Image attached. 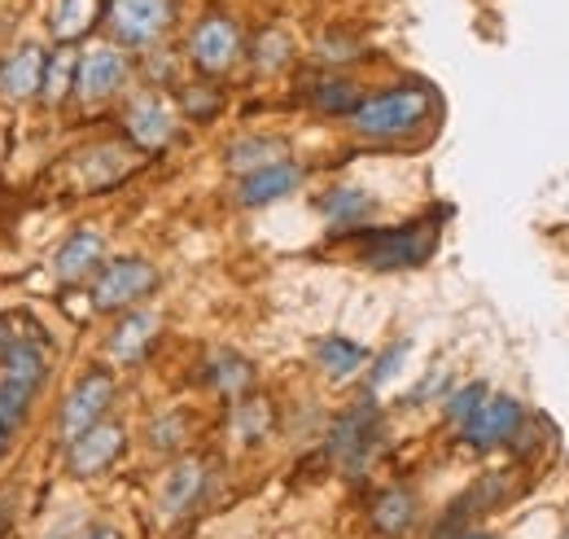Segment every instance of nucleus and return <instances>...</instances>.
Returning a JSON list of instances; mask_svg holds the SVG:
<instances>
[{"mask_svg":"<svg viewBox=\"0 0 569 539\" xmlns=\"http://www.w3.org/2000/svg\"><path fill=\"white\" fill-rule=\"evenodd\" d=\"M53 356H57V343L40 316L22 307L0 312V457L9 452L35 395L44 391Z\"/></svg>","mask_w":569,"mask_h":539,"instance_id":"obj_1","label":"nucleus"},{"mask_svg":"<svg viewBox=\"0 0 569 539\" xmlns=\"http://www.w3.org/2000/svg\"><path fill=\"white\" fill-rule=\"evenodd\" d=\"M434 105H438V97L425 83H408V88H390L372 101H359L346 119L368 141H399V136L416 132L434 114Z\"/></svg>","mask_w":569,"mask_h":539,"instance_id":"obj_2","label":"nucleus"},{"mask_svg":"<svg viewBox=\"0 0 569 539\" xmlns=\"http://www.w3.org/2000/svg\"><path fill=\"white\" fill-rule=\"evenodd\" d=\"M438 246V224L434 220H416L403 228H368L359 233V259L368 268L381 272H399V268H421Z\"/></svg>","mask_w":569,"mask_h":539,"instance_id":"obj_3","label":"nucleus"},{"mask_svg":"<svg viewBox=\"0 0 569 539\" xmlns=\"http://www.w3.org/2000/svg\"><path fill=\"white\" fill-rule=\"evenodd\" d=\"M381 443V417H377V404L364 395L350 413H342L328 430V457L346 470V474H364V465L372 461Z\"/></svg>","mask_w":569,"mask_h":539,"instance_id":"obj_4","label":"nucleus"},{"mask_svg":"<svg viewBox=\"0 0 569 539\" xmlns=\"http://www.w3.org/2000/svg\"><path fill=\"white\" fill-rule=\"evenodd\" d=\"M154 285H158V268L149 259H136V255L110 259L101 268L97 285H92V307L97 312H123V307L141 303L145 294H154Z\"/></svg>","mask_w":569,"mask_h":539,"instance_id":"obj_5","label":"nucleus"},{"mask_svg":"<svg viewBox=\"0 0 569 539\" xmlns=\"http://www.w3.org/2000/svg\"><path fill=\"white\" fill-rule=\"evenodd\" d=\"M110 400H114V378H110L105 369L83 373V378L75 382V391L66 395V408H62V439L75 443L79 435H88V430L105 417Z\"/></svg>","mask_w":569,"mask_h":539,"instance_id":"obj_6","label":"nucleus"},{"mask_svg":"<svg viewBox=\"0 0 569 539\" xmlns=\"http://www.w3.org/2000/svg\"><path fill=\"white\" fill-rule=\"evenodd\" d=\"M176 18V0H110V26L123 44H154Z\"/></svg>","mask_w":569,"mask_h":539,"instance_id":"obj_7","label":"nucleus"},{"mask_svg":"<svg viewBox=\"0 0 569 539\" xmlns=\"http://www.w3.org/2000/svg\"><path fill=\"white\" fill-rule=\"evenodd\" d=\"M522 422H526V413L513 395H487L482 408L465 422V443L469 448H500L522 430Z\"/></svg>","mask_w":569,"mask_h":539,"instance_id":"obj_8","label":"nucleus"},{"mask_svg":"<svg viewBox=\"0 0 569 539\" xmlns=\"http://www.w3.org/2000/svg\"><path fill=\"white\" fill-rule=\"evenodd\" d=\"M123 443H127V430H123V426L97 422L88 435H79L75 443H66V465H70V474H79V479L105 474V470L119 461Z\"/></svg>","mask_w":569,"mask_h":539,"instance_id":"obj_9","label":"nucleus"},{"mask_svg":"<svg viewBox=\"0 0 569 539\" xmlns=\"http://www.w3.org/2000/svg\"><path fill=\"white\" fill-rule=\"evenodd\" d=\"M189 53H193V61L207 70V75H220V70H228L233 61H237V53H242V31H237V22L233 18H202L198 22V31H193V40H189Z\"/></svg>","mask_w":569,"mask_h":539,"instance_id":"obj_10","label":"nucleus"},{"mask_svg":"<svg viewBox=\"0 0 569 539\" xmlns=\"http://www.w3.org/2000/svg\"><path fill=\"white\" fill-rule=\"evenodd\" d=\"M123 83H127V61H123V53H114V48H92V53H83L79 66H75V92H79L83 101H105V97H114Z\"/></svg>","mask_w":569,"mask_h":539,"instance_id":"obj_11","label":"nucleus"},{"mask_svg":"<svg viewBox=\"0 0 569 539\" xmlns=\"http://www.w3.org/2000/svg\"><path fill=\"white\" fill-rule=\"evenodd\" d=\"M44 66H48L44 48L22 44V48H18L13 57H4V66H0V97H4V101H26V97H35V92L44 88Z\"/></svg>","mask_w":569,"mask_h":539,"instance_id":"obj_12","label":"nucleus"},{"mask_svg":"<svg viewBox=\"0 0 569 539\" xmlns=\"http://www.w3.org/2000/svg\"><path fill=\"white\" fill-rule=\"evenodd\" d=\"M101 255H105L101 233L79 228V233H70V237L62 242V250L53 255V277H57V281H66V285H75V281H83V277L101 263Z\"/></svg>","mask_w":569,"mask_h":539,"instance_id":"obj_13","label":"nucleus"},{"mask_svg":"<svg viewBox=\"0 0 569 539\" xmlns=\"http://www.w3.org/2000/svg\"><path fill=\"white\" fill-rule=\"evenodd\" d=\"M127 132H132V141H136L141 149H163V145L171 141V132H176V114H171L167 101L141 97V101H132V110H127Z\"/></svg>","mask_w":569,"mask_h":539,"instance_id":"obj_14","label":"nucleus"},{"mask_svg":"<svg viewBox=\"0 0 569 539\" xmlns=\"http://www.w3.org/2000/svg\"><path fill=\"white\" fill-rule=\"evenodd\" d=\"M298 180H302L298 162L281 158V162H272V167L250 171V176L242 180L237 198H242V206H268V202H281L284 193H293V189H298Z\"/></svg>","mask_w":569,"mask_h":539,"instance_id":"obj_15","label":"nucleus"},{"mask_svg":"<svg viewBox=\"0 0 569 539\" xmlns=\"http://www.w3.org/2000/svg\"><path fill=\"white\" fill-rule=\"evenodd\" d=\"M202 492H207V465H202V461H180V465L167 474L163 496H158L163 518H180V514H189V509L202 501Z\"/></svg>","mask_w":569,"mask_h":539,"instance_id":"obj_16","label":"nucleus"},{"mask_svg":"<svg viewBox=\"0 0 569 539\" xmlns=\"http://www.w3.org/2000/svg\"><path fill=\"white\" fill-rule=\"evenodd\" d=\"M158 316L154 312H132V316H123V325L110 334V360L114 364H141L145 360V347L154 343V334H158Z\"/></svg>","mask_w":569,"mask_h":539,"instance_id":"obj_17","label":"nucleus"},{"mask_svg":"<svg viewBox=\"0 0 569 539\" xmlns=\"http://www.w3.org/2000/svg\"><path fill=\"white\" fill-rule=\"evenodd\" d=\"M412 523H416V496H412V492L390 487V492H381V496L372 501V527H377L381 536H390V539L408 536Z\"/></svg>","mask_w":569,"mask_h":539,"instance_id":"obj_18","label":"nucleus"},{"mask_svg":"<svg viewBox=\"0 0 569 539\" xmlns=\"http://www.w3.org/2000/svg\"><path fill=\"white\" fill-rule=\"evenodd\" d=\"M320 211H324V220H328V224L355 228V224H364V220L377 211V202H372V193H368V189L342 184V189H328V193L320 198Z\"/></svg>","mask_w":569,"mask_h":539,"instance_id":"obj_19","label":"nucleus"},{"mask_svg":"<svg viewBox=\"0 0 569 539\" xmlns=\"http://www.w3.org/2000/svg\"><path fill=\"white\" fill-rule=\"evenodd\" d=\"M315 364L333 378V382H346V378H355L364 364H368V351L359 347V343H350V338H320L315 343Z\"/></svg>","mask_w":569,"mask_h":539,"instance_id":"obj_20","label":"nucleus"},{"mask_svg":"<svg viewBox=\"0 0 569 539\" xmlns=\"http://www.w3.org/2000/svg\"><path fill=\"white\" fill-rule=\"evenodd\" d=\"M97 13H101V0H62L53 9V18H48L53 40L57 44H75L79 35H88V26L97 22Z\"/></svg>","mask_w":569,"mask_h":539,"instance_id":"obj_21","label":"nucleus"},{"mask_svg":"<svg viewBox=\"0 0 569 539\" xmlns=\"http://www.w3.org/2000/svg\"><path fill=\"white\" fill-rule=\"evenodd\" d=\"M284 158V141H272V136H246L228 149V167L233 171H259V167H272Z\"/></svg>","mask_w":569,"mask_h":539,"instance_id":"obj_22","label":"nucleus"},{"mask_svg":"<svg viewBox=\"0 0 569 539\" xmlns=\"http://www.w3.org/2000/svg\"><path fill=\"white\" fill-rule=\"evenodd\" d=\"M207 378H211V386L220 391V395H228V400H237L246 386H250V378H255V369L242 360V356H215L211 364H207Z\"/></svg>","mask_w":569,"mask_h":539,"instance_id":"obj_23","label":"nucleus"},{"mask_svg":"<svg viewBox=\"0 0 569 539\" xmlns=\"http://www.w3.org/2000/svg\"><path fill=\"white\" fill-rule=\"evenodd\" d=\"M311 101H315V110H324V114H350V110L359 105V92H355L350 79H320V83L311 88Z\"/></svg>","mask_w":569,"mask_h":539,"instance_id":"obj_24","label":"nucleus"},{"mask_svg":"<svg viewBox=\"0 0 569 539\" xmlns=\"http://www.w3.org/2000/svg\"><path fill=\"white\" fill-rule=\"evenodd\" d=\"M268 426H272V413H268V404H264V400H242V404H237V413H233V430H237V439L259 443V439L268 435Z\"/></svg>","mask_w":569,"mask_h":539,"instance_id":"obj_25","label":"nucleus"},{"mask_svg":"<svg viewBox=\"0 0 569 539\" xmlns=\"http://www.w3.org/2000/svg\"><path fill=\"white\" fill-rule=\"evenodd\" d=\"M75 66H79V61H75V53L62 44V48L53 53V61L44 66V88H40V92H44L48 101H62V97H66V88L75 83Z\"/></svg>","mask_w":569,"mask_h":539,"instance_id":"obj_26","label":"nucleus"},{"mask_svg":"<svg viewBox=\"0 0 569 539\" xmlns=\"http://www.w3.org/2000/svg\"><path fill=\"white\" fill-rule=\"evenodd\" d=\"M482 400H487V386H482V382H469V386H460V391L447 395V417H451L456 426H465V422L482 408Z\"/></svg>","mask_w":569,"mask_h":539,"instance_id":"obj_27","label":"nucleus"},{"mask_svg":"<svg viewBox=\"0 0 569 539\" xmlns=\"http://www.w3.org/2000/svg\"><path fill=\"white\" fill-rule=\"evenodd\" d=\"M408 351H412V343H394V347H390V351H386V356L377 360V369H372V378H368V386H372V391H377V386H386V382H390V378H394V373L403 369V360H408Z\"/></svg>","mask_w":569,"mask_h":539,"instance_id":"obj_28","label":"nucleus"},{"mask_svg":"<svg viewBox=\"0 0 569 539\" xmlns=\"http://www.w3.org/2000/svg\"><path fill=\"white\" fill-rule=\"evenodd\" d=\"M185 413H171V417H163V422H154V430H149V443L154 448H180V439H185Z\"/></svg>","mask_w":569,"mask_h":539,"instance_id":"obj_29","label":"nucleus"},{"mask_svg":"<svg viewBox=\"0 0 569 539\" xmlns=\"http://www.w3.org/2000/svg\"><path fill=\"white\" fill-rule=\"evenodd\" d=\"M255 61H259L264 70H277V66H284V61H289V40H284L281 31H268V35L259 40Z\"/></svg>","mask_w":569,"mask_h":539,"instance_id":"obj_30","label":"nucleus"},{"mask_svg":"<svg viewBox=\"0 0 569 539\" xmlns=\"http://www.w3.org/2000/svg\"><path fill=\"white\" fill-rule=\"evenodd\" d=\"M328 61H342V57H355L359 48H350V44H342V40H324V48H320Z\"/></svg>","mask_w":569,"mask_h":539,"instance_id":"obj_31","label":"nucleus"},{"mask_svg":"<svg viewBox=\"0 0 569 539\" xmlns=\"http://www.w3.org/2000/svg\"><path fill=\"white\" fill-rule=\"evenodd\" d=\"M189 110L202 114V110H215V97H202V92H189Z\"/></svg>","mask_w":569,"mask_h":539,"instance_id":"obj_32","label":"nucleus"},{"mask_svg":"<svg viewBox=\"0 0 569 539\" xmlns=\"http://www.w3.org/2000/svg\"><path fill=\"white\" fill-rule=\"evenodd\" d=\"M88 539H123V536H119V531H110V527H101V531H92Z\"/></svg>","mask_w":569,"mask_h":539,"instance_id":"obj_33","label":"nucleus"},{"mask_svg":"<svg viewBox=\"0 0 569 539\" xmlns=\"http://www.w3.org/2000/svg\"><path fill=\"white\" fill-rule=\"evenodd\" d=\"M456 539H495V536H487V531H465V536H456Z\"/></svg>","mask_w":569,"mask_h":539,"instance_id":"obj_34","label":"nucleus"}]
</instances>
